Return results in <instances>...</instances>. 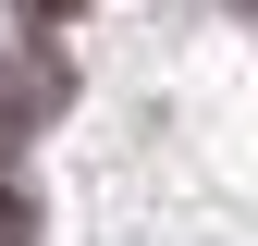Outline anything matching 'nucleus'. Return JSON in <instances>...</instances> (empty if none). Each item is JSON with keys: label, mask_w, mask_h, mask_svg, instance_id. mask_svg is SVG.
Returning a JSON list of instances; mask_svg holds the SVG:
<instances>
[{"label": "nucleus", "mask_w": 258, "mask_h": 246, "mask_svg": "<svg viewBox=\"0 0 258 246\" xmlns=\"http://www.w3.org/2000/svg\"><path fill=\"white\" fill-rule=\"evenodd\" d=\"M61 111V61H13V74H0V136H13V123H49Z\"/></svg>", "instance_id": "f257e3e1"}, {"label": "nucleus", "mask_w": 258, "mask_h": 246, "mask_svg": "<svg viewBox=\"0 0 258 246\" xmlns=\"http://www.w3.org/2000/svg\"><path fill=\"white\" fill-rule=\"evenodd\" d=\"M0 246H37V197H25L13 172H0Z\"/></svg>", "instance_id": "f03ea898"}, {"label": "nucleus", "mask_w": 258, "mask_h": 246, "mask_svg": "<svg viewBox=\"0 0 258 246\" xmlns=\"http://www.w3.org/2000/svg\"><path fill=\"white\" fill-rule=\"evenodd\" d=\"M25 13H37V25H61V13H86V0H25Z\"/></svg>", "instance_id": "7ed1b4c3"}, {"label": "nucleus", "mask_w": 258, "mask_h": 246, "mask_svg": "<svg viewBox=\"0 0 258 246\" xmlns=\"http://www.w3.org/2000/svg\"><path fill=\"white\" fill-rule=\"evenodd\" d=\"M246 13H258V0H246Z\"/></svg>", "instance_id": "20e7f679"}]
</instances>
